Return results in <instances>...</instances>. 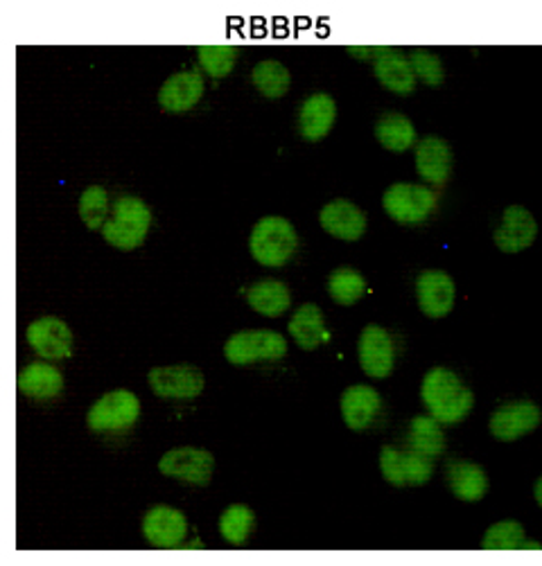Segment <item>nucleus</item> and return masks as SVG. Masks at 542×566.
<instances>
[{"label": "nucleus", "instance_id": "4468645a", "mask_svg": "<svg viewBox=\"0 0 542 566\" xmlns=\"http://www.w3.org/2000/svg\"><path fill=\"white\" fill-rule=\"evenodd\" d=\"M319 223L321 229L342 240V242H357L366 233V212L355 206L348 199H333L331 203H325L319 212Z\"/></svg>", "mask_w": 542, "mask_h": 566}, {"label": "nucleus", "instance_id": "c9c22d12", "mask_svg": "<svg viewBox=\"0 0 542 566\" xmlns=\"http://www.w3.org/2000/svg\"><path fill=\"white\" fill-rule=\"evenodd\" d=\"M181 548H204V544H201V539H195V542H190V544H186L184 542V546Z\"/></svg>", "mask_w": 542, "mask_h": 566}, {"label": "nucleus", "instance_id": "f704fd0d", "mask_svg": "<svg viewBox=\"0 0 542 566\" xmlns=\"http://www.w3.org/2000/svg\"><path fill=\"white\" fill-rule=\"evenodd\" d=\"M387 48H357V45H348V52L353 54V56H357V60H368V56H377L383 54Z\"/></svg>", "mask_w": 542, "mask_h": 566}, {"label": "nucleus", "instance_id": "423d86ee", "mask_svg": "<svg viewBox=\"0 0 542 566\" xmlns=\"http://www.w3.org/2000/svg\"><path fill=\"white\" fill-rule=\"evenodd\" d=\"M147 384L152 392L160 400L188 402L199 398L206 386L204 373L192 364H173L156 366L147 373Z\"/></svg>", "mask_w": 542, "mask_h": 566}, {"label": "nucleus", "instance_id": "6e6552de", "mask_svg": "<svg viewBox=\"0 0 542 566\" xmlns=\"http://www.w3.org/2000/svg\"><path fill=\"white\" fill-rule=\"evenodd\" d=\"M28 346L45 361H64L75 350V336L66 321L58 316H43L28 325Z\"/></svg>", "mask_w": 542, "mask_h": 566}, {"label": "nucleus", "instance_id": "bb28decb", "mask_svg": "<svg viewBox=\"0 0 542 566\" xmlns=\"http://www.w3.org/2000/svg\"><path fill=\"white\" fill-rule=\"evenodd\" d=\"M409 449L418 451L423 457L439 459L446 451V433L441 422L431 416H416L407 429Z\"/></svg>", "mask_w": 542, "mask_h": 566}, {"label": "nucleus", "instance_id": "dca6fc26", "mask_svg": "<svg viewBox=\"0 0 542 566\" xmlns=\"http://www.w3.org/2000/svg\"><path fill=\"white\" fill-rule=\"evenodd\" d=\"M452 147L439 136H427L416 145L418 177L429 186H446L452 175Z\"/></svg>", "mask_w": 542, "mask_h": 566}, {"label": "nucleus", "instance_id": "a878e982", "mask_svg": "<svg viewBox=\"0 0 542 566\" xmlns=\"http://www.w3.org/2000/svg\"><path fill=\"white\" fill-rule=\"evenodd\" d=\"M373 132H375V140L387 151L403 154L416 145L414 123L398 111H389L385 116H379Z\"/></svg>", "mask_w": 542, "mask_h": 566}, {"label": "nucleus", "instance_id": "f3484780", "mask_svg": "<svg viewBox=\"0 0 542 566\" xmlns=\"http://www.w3.org/2000/svg\"><path fill=\"white\" fill-rule=\"evenodd\" d=\"M337 120V104L329 93H314L299 108V134L308 143H319L329 136Z\"/></svg>", "mask_w": 542, "mask_h": 566}, {"label": "nucleus", "instance_id": "2f4dec72", "mask_svg": "<svg viewBox=\"0 0 542 566\" xmlns=\"http://www.w3.org/2000/svg\"><path fill=\"white\" fill-rule=\"evenodd\" d=\"M240 50L236 45H199L197 56L206 75L222 80L236 69Z\"/></svg>", "mask_w": 542, "mask_h": 566}, {"label": "nucleus", "instance_id": "9b49d317", "mask_svg": "<svg viewBox=\"0 0 542 566\" xmlns=\"http://www.w3.org/2000/svg\"><path fill=\"white\" fill-rule=\"evenodd\" d=\"M357 359L371 379H387L396 366L392 334L383 325H366L359 334Z\"/></svg>", "mask_w": 542, "mask_h": 566}, {"label": "nucleus", "instance_id": "f257e3e1", "mask_svg": "<svg viewBox=\"0 0 542 566\" xmlns=\"http://www.w3.org/2000/svg\"><path fill=\"white\" fill-rule=\"evenodd\" d=\"M420 398L431 418L441 424H459L463 422L472 407L475 395L461 381V377L450 368H431L420 384Z\"/></svg>", "mask_w": 542, "mask_h": 566}, {"label": "nucleus", "instance_id": "7c9ffc66", "mask_svg": "<svg viewBox=\"0 0 542 566\" xmlns=\"http://www.w3.org/2000/svg\"><path fill=\"white\" fill-rule=\"evenodd\" d=\"M112 208L108 206V192L102 186H88L80 197V217L86 229L102 231L106 219L112 217Z\"/></svg>", "mask_w": 542, "mask_h": 566}, {"label": "nucleus", "instance_id": "b1692460", "mask_svg": "<svg viewBox=\"0 0 542 566\" xmlns=\"http://www.w3.org/2000/svg\"><path fill=\"white\" fill-rule=\"evenodd\" d=\"M249 307L267 318H279L292 307V292L281 280H260L253 282L247 292Z\"/></svg>", "mask_w": 542, "mask_h": 566}, {"label": "nucleus", "instance_id": "1a4fd4ad", "mask_svg": "<svg viewBox=\"0 0 542 566\" xmlns=\"http://www.w3.org/2000/svg\"><path fill=\"white\" fill-rule=\"evenodd\" d=\"M385 212L405 226L423 223L437 210V195L418 184H394L383 197Z\"/></svg>", "mask_w": 542, "mask_h": 566}, {"label": "nucleus", "instance_id": "412c9836", "mask_svg": "<svg viewBox=\"0 0 542 566\" xmlns=\"http://www.w3.org/2000/svg\"><path fill=\"white\" fill-rule=\"evenodd\" d=\"M373 75L396 95H411L416 91V73L411 60L400 50L387 48L377 60H373Z\"/></svg>", "mask_w": 542, "mask_h": 566}, {"label": "nucleus", "instance_id": "20e7f679", "mask_svg": "<svg viewBox=\"0 0 542 566\" xmlns=\"http://www.w3.org/2000/svg\"><path fill=\"white\" fill-rule=\"evenodd\" d=\"M288 355V338L274 329H242L225 344V357L233 366L279 361Z\"/></svg>", "mask_w": 542, "mask_h": 566}, {"label": "nucleus", "instance_id": "cd10ccee", "mask_svg": "<svg viewBox=\"0 0 542 566\" xmlns=\"http://www.w3.org/2000/svg\"><path fill=\"white\" fill-rule=\"evenodd\" d=\"M251 84L267 99H281L292 86V73L285 64L277 60L258 62L251 71Z\"/></svg>", "mask_w": 542, "mask_h": 566}, {"label": "nucleus", "instance_id": "aec40b11", "mask_svg": "<svg viewBox=\"0 0 542 566\" xmlns=\"http://www.w3.org/2000/svg\"><path fill=\"white\" fill-rule=\"evenodd\" d=\"M340 407L344 424L351 431H364L375 422L379 409H383V398L373 386L355 384L342 392Z\"/></svg>", "mask_w": 542, "mask_h": 566}, {"label": "nucleus", "instance_id": "c85d7f7f", "mask_svg": "<svg viewBox=\"0 0 542 566\" xmlns=\"http://www.w3.org/2000/svg\"><path fill=\"white\" fill-rule=\"evenodd\" d=\"M217 531L229 546H244L256 531V513L244 503H233L217 520Z\"/></svg>", "mask_w": 542, "mask_h": 566}, {"label": "nucleus", "instance_id": "5701e85b", "mask_svg": "<svg viewBox=\"0 0 542 566\" xmlns=\"http://www.w3.org/2000/svg\"><path fill=\"white\" fill-rule=\"evenodd\" d=\"M288 329L290 336L294 338V344L305 353H312L321 344L329 342V329H325L323 312L314 303H303L301 307H296Z\"/></svg>", "mask_w": 542, "mask_h": 566}, {"label": "nucleus", "instance_id": "6ab92c4d", "mask_svg": "<svg viewBox=\"0 0 542 566\" xmlns=\"http://www.w3.org/2000/svg\"><path fill=\"white\" fill-rule=\"evenodd\" d=\"M206 84L201 73L197 71H181L170 75L163 86L158 88V106L168 113H186L199 104L204 97Z\"/></svg>", "mask_w": 542, "mask_h": 566}, {"label": "nucleus", "instance_id": "72a5a7b5", "mask_svg": "<svg viewBox=\"0 0 542 566\" xmlns=\"http://www.w3.org/2000/svg\"><path fill=\"white\" fill-rule=\"evenodd\" d=\"M409 60H411L416 80H420L423 84L441 86L446 82V69H444V62L439 60V54H434L425 48H414Z\"/></svg>", "mask_w": 542, "mask_h": 566}, {"label": "nucleus", "instance_id": "9d476101", "mask_svg": "<svg viewBox=\"0 0 542 566\" xmlns=\"http://www.w3.org/2000/svg\"><path fill=\"white\" fill-rule=\"evenodd\" d=\"M379 472L385 481L396 488L425 485L434 474V459L418 454V451H400L392 444H385L379 451Z\"/></svg>", "mask_w": 542, "mask_h": 566}, {"label": "nucleus", "instance_id": "4be33fe9", "mask_svg": "<svg viewBox=\"0 0 542 566\" xmlns=\"http://www.w3.org/2000/svg\"><path fill=\"white\" fill-rule=\"evenodd\" d=\"M19 390L21 395H25V398L37 402L54 400L64 390V375L50 361L28 364L19 373Z\"/></svg>", "mask_w": 542, "mask_h": 566}, {"label": "nucleus", "instance_id": "393cba45", "mask_svg": "<svg viewBox=\"0 0 542 566\" xmlns=\"http://www.w3.org/2000/svg\"><path fill=\"white\" fill-rule=\"evenodd\" d=\"M448 490L466 503H477L488 494V474L481 465L468 461H455L446 468Z\"/></svg>", "mask_w": 542, "mask_h": 566}, {"label": "nucleus", "instance_id": "0eeeda50", "mask_svg": "<svg viewBox=\"0 0 542 566\" xmlns=\"http://www.w3.org/2000/svg\"><path fill=\"white\" fill-rule=\"evenodd\" d=\"M158 472L188 485L206 488L215 472V457L201 447H175L158 461Z\"/></svg>", "mask_w": 542, "mask_h": 566}, {"label": "nucleus", "instance_id": "ddd939ff", "mask_svg": "<svg viewBox=\"0 0 542 566\" xmlns=\"http://www.w3.org/2000/svg\"><path fill=\"white\" fill-rule=\"evenodd\" d=\"M457 287L450 273L427 269L416 277V301L427 318H444L452 312Z\"/></svg>", "mask_w": 542, "mask_h": 566}, {"label": "nucleus", "instance_id": "f03ea898", "mask_svg": "<svg viewBox=\"0 0 542 566\" xmlns=\"http://www.w3.org/2000/svg\"><path fill=\"white\" fill-rule=\"evenodd\" d=\"M299 249V235L294 223L285 217L269 214L258 219L249 235V251L262 266H285Z\"/></svg>", "mask_w": 542, "mask_h": 566}, {"label": "nucleus", "instance_id": "473e14b6", "mask_svg": "<svg viewBox=\"0 0 542 566\" xmlns=\"http://www.w3.org/2000/svg\"><path fill=\"white\" fill-rule=\"evenodd\" d=\"M527 537L522 524L509 520V522H498L486 531L481 539V548L486 551H518L524 548Z\"/></svg>", "mask_w": 542, "mask_h": 566}, {"label": "nucleus", "instance_id": "7ed1b4c3", "mask_svg": "<svg viewBox=\"0 0 542 566\" xmlns=\"http://www.w3.org/2000/svg\"><path fill=\"white\" fill-rule=\"evenodd\" d=\"M152 226V210L149 206L134 195H123L116 199L112 208V217L106 219L102 238L108 247L121 251H134L138 249Z\"/></svg>", "mask_w": 542, "mask_h": 566}, {"label": "nucleus", "instance_id": "a211bd4d", "mask_svg": "<svg viewBox=\"0 0 542 566\" xmlns=\"http://www.w3.org/2000/svg\"><path fill=\"white\" fill-rule=\"evenodd\" d=\"M535 235L538 223L533 214L522 206H509L496 229L493 240L502 253H520L535 242Z\"/></svg>", "mask_w": 542, "mask_h": 566}, {"label": "nucleus", "instance_id": "39448f33", "mask_svg": "<svg viewBox=\"0 0 542 566\" xmlns=\"http://www.w3.org/2000/svg\"><path fill=\"white\" fill-rule=\"evenodd\" d=\"M140 400L132 390H112L102 395L86 413V427L95 433L127 431L138 422Z\"/></svg>", "mask_w": 542, "mask_h": 566}, {"label": "nucleus", "instance_id": "f8f14e48", "mask_svg": "<svg viewBox=\"0 0 542 566\" xmlns=\"http://www.w3.org/2000/svg\"><path fill=\"white\" fill-rule=\"evenodd\" d=\"M143 537L154 548H179L188 537V520L173 505H152L143 517Z\"/></svg>", "mask_w": 542, "mask_h": 566}, {"label": "nucleus", "instance_id": "c756f323", "mask_svg": "<svg viewBox=\"0 0 542 566\" xmlns=\"http://www.w3.org/2000/svg\"><path fill=\"white\" fill-rule=\"evenodd\" d=\"M329 294L337 305L351 307L366 294V280L357 269L340 266L329 275Z\"/></svg>", "mask_w": 542, "mask_h": 566}, {"label": "nucleus", "instance_id": "2eb2a0df", "mask_svg": "<svg viewBox=\"0 0 542 566\" xmlns=\"http://www.w3.org/2000/svg\"><path fill=\"white\" fill-rule=\"evenodd\" d=\"M540 424V409L538 405L529 400H518L502 405L493 416L491 422H488V429H491L493 438L500 442H513L531 431H535Z\"/></svg>", "mask_w": 542, "mask_h": 566}]
</instances>
